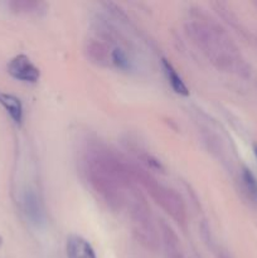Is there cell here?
Instances as JSON below:
<instances>
[{"label":"cell","instance_id":"cell-1","mask_svg":"<svg viewBox=\"0 0 257 258\" xmlns=\"http://www.w3.org/2000/svg\"><path fill=\"white\" fill-rule=\"evenodd\" d=\"M87 178L93 190L113 211L126 203L134 188V166L107 149L96 148L88 153Z\"/></svg>","mask_w":257,"mask_h":258},{"label":"cell","instance_id":"cell-2","mask_svg":"<svg viewBox=\"0 0 257 258\" xmlns=\"http://www.w3.org/2000/svg\"><path fill=\"white\" fill-rule=\"evenodd\" d=\"M185 33L199 52L222 72L249 75V67L228 33L213 20L193 19L185 24Z\"/></svg>","mask_w":257,"mask_h":258},{"label":"cell","instance_id":"cell-3","mask_svg":"<svg viewBox=\"0 0 257 258\" xmlns=\"http://www.w3.org/2000/svg\"><path fill=\"white\" fill-rule=\"evenodd\" d=\"M134 180L135 183L140 184L151 198L155 201V203L170 217L173 221H175L179 226L185 227L186 218V207L184 203V199L175 189L170 186L163 185L159 183L155 178L146 173L143 169H139L134 166Z\"/></svg>","mask_w":257,"mask_h":258},{"label":"cell","instance_id":"cell-4","mask_svg":"<svg viewBox=\"0 0 257 258\" xmlns=\"http://www.w3.org/2000/svg\"><path fill=\"white\" fill-rule=\"evenodd\" d=\"M126 203L130 206L131 231L136 241L150 251H156L159 247V233L154 218L151 216L150 207L144 197L134 186L128 191Z\"/></svg>","mask_w":257,"mask_h":258},{"label":"cell","instance_id":"cell-5","mask_svg":"<svg viewBox=\"0 0 257 258\" xmlns=\"http://www.w3.org/2000/svg\"><path fill=\"white\" fill-rule=\"evenodd\" d=\"M22 209L25 218L34 227H43L47 222L44 202L37 189L27 188L22 194Z\"/></svg>","mask_w":257,"mask_h":258},{"label":"cell","instance_id":"cell-6","mask_svg":"<svg viewBox=\"0 0 257 258\" xmlns=\"http://www.w3.org/2000/svg\"><path fill=\"white\" fill-rule=\"evenodd\" d=\"M8 72L13 78L25 83H37L40 77L39 68L24 54L10 59L8 63Z\"/></svg>","mask_w":257,"mask_h":258},{"label":"cell","instance_id":"cell-7","mask_svg":"<svg viewBox=\"0 0 257 258\" xmlns=\"http://www.w3.org/2000/svg\"><path fill=\"white\" fill-rule=\"evenodd\" d=\"M112 44L100 39H91L86 47V53L91 62L101 67H107L111 64V54H112Z\"/></svg>","mask_w":257,"mask_h":258},{"label":"cell","instance_id":"cell-8","mask_svg":"<svg viewBox=\"0 0 257 258\" xmlns=\"http://www.w3.org/2000/svg\"><path fill=\"white\" fill-rule=\"evenodd\" d=\"M160 232L166 258H184L183 249H181L180 246V241H179L175 232L171 229V227L169 226V224L161 222Z\"/></svg>","mask_w":257,"mask_h":258},{"label":"cell","instance_id":"cell-9","mask_svg":"<svg viewBox=\"0 0 257 258\" xmlns=\"http://www.w3.org/2000/svg\"><path fill=\"white\" fill-rule=\"evenodd\" d=\"M66 251H67V258H97L88 241L77 234L68 237Z\"/></svg>","mask_w":257,"mask_h":258},{"label":"cell","instance_id":"cell-10","mask_svg":"<svg viewBox=\"0 0 257 258\" xmlns=\"http://www.w3.org/2000/svg\"><path fill=\"white\" fill-rule=\"evenodd\" d=\"M0 105L5 108L8 115L17 125L23 122V105L17 96L12 93H5L0 91Z\"/></svg>","mask_w":257,"mask_h":258},{"label":"cell","instance_id":"cell-11","mask_svg":"<svg viewBox=\"0 0 257 258\" xmlns=\"http://www.w3.org/2000/svg\"><path fill=\"white\" fill-rule=\"evenodd\" d=\"M161 66H163V71L164 75H165L166 80H168L169 85L170 87L173 88V91L175 93L180 96H188L189 95V90L186 87V85L184 83L183 78L180 77L178 72H176L175 68L173 67L170 62L168 59H161Z\"/></svg>","mask_w":257,"mask_h":258},{"label":"cell","instance_id":"cell-12","mask_svg":"<svg viewBox=\"0 0 257 258\" xmlns=\"http://www.w3.org/2000/svg\"><path fill=\"white\" fill-rule=\"evenodd\" d=\"M9 7L13 12L23 13V14H33L44 10L45 4L42 2H34V0H14L9 3Z\"/></svg>","mask_w":257,"mask_h":258},{"label":"cell","instance_id":"cell-13","mask_svg":"<svg viewBox=\"0 0 257 258\" xmlns=\"http://www.w3.org/2000/svg\"><path fill=\"white\" fill-rule=\"evenodd\" d=\"M242 185H243L244 193L248 196L249 199L257 202V178L252 174L249 169L243 168L241 173Z\"/></svg>","mask_w":257,"mask_h":258},{"label":"cell","instance_id":"cell-14","mask_svg":"<svg viewBox=\"0 0 257 258\" xmlns=\"http://www.w3.org/2000/svg\"><path fill=\"white\" fill-rule=\"evenodd\" d=\"M254 155H256L257 158V146H254Z\"/></svg>","mask_w":257,"mask_h":258},{"label":"cell","instance_id":"cell-15","mask_svg":"<svg viewBox=\"0 0 257 258\" xmlns=\"http://www.w3.org/2000/svg\"><path fill=\"white\" fill-rule=\"evenodd\" d=\"M256 5H257V3H256Z\"/></svg>","mask_w":257,"mask_h":258}]
</instances>
